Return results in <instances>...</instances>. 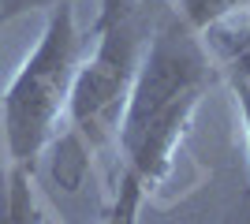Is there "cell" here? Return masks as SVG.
Listing matches in <instances>:
<instances>
[{
	"label": "cell",
	"instance_id": "obj_1",
	"mask_svg": "<svg viewBox=\"0 0 250 224\" xmlns=\"http://www.w3.org/2000/svg\"><path fill=\"white\" fill-rule=\"evenodd\" d=\"M209 82L213 56L202 34H194L176 11L165 15L146 38L131 97L116 131V146L124 153L120 187H131L146 198L149 187L165 180Z\"/></svg>",
	"mask_w": 250,
	"mask_h": 224
},
{
	"label": "cell",
	"instance_id": "obj_2",
	"mask_svg": "<svg viewBox=\"0 0 250 224\" xmlns=\"http://www.w3.org/2000/svg\"><path fill=\"white\" fill-rule=\"evenodd\" d=\"M79 49H83V38L75 26V0H63L49 11L38 45L4 90L0 123H4L8 161L34 168L52 135L60 131L75 71H79Z\"/></svg>",
	"mask_w": 250,
	"mask_h": 224
},
{
	"label": "cell",
	"instance_id": "obj_3",
	"mask_svg": "<svg viewBox=\"0 0 250 224\" xmlns=\"http://www.w3.org/2000/svg\"><path fill=\"white\" fill-rule=\"evenodd\" d=\"M142 49L146 38H142L135 0H104L97 19V45L90 60H83L75 71L67 116H63L67 127H75L90 142V149L116 142Z\"/></svg>",
	"mask_w": 250,
	"mask_h": 224
},
{
	"label": "cell",
	"instance_id": "obj_4",
	"mask_svg": "<svg viewBox=\"0 0 250 224\" xmlns=\"http://www.w3.org/2000/svg\"><path fill=\"white\" fill-rule=\"evenodd\" d=\"M202 41L213 60H220L235 79L250 86V8H239L217 19L209 30H202Z\"/></svg>",
	"mask_w": 250,
	"mask_h": 224
},
{
	"label": "cell",
	"instance_id": "obj_5",
	"mask_svg": "<svg viewBox=\"0 0 250 224\" xmlns=\"http://www.w3.org/2000/svg\"><path fill=\"white\" fill-rule=\"evenodd\" d=\"M42 157H49L52 183L63 187V191H71V194L79 191V187L86 183V176H90V142H86L75 127L56 131Z\"/></svg>",
	"mask_w": 250,
	"mask_h": 224
},
{
	"label": "cell",
	"instance_id": "obj_6",
	"mask_svg": "<svg viewBox=\"0 0 250 224\" xmlns=\"http://www.w3.org/2000/svg\"><path fill=\"white\" fill-rule=\"evenodd\" d=\"M0 224H42V202L30 168L15 161H8V168L0 172Z\"/></svg>",
	"mask_w": 250,
	"mask_h": 224
},
{
	"label": "cell",
	"instance_id": "obj_7",
	"mask_svg": "<svg viewBox=\"0 0 250 224\" xmlns=\"http://www.w3.org/2000/svg\"><path fill=\"white\" fill-rule=\"evenodd\" d=\"M239 8H247V0H176V15L194 34L209 30L217 19H224V15H231Z\"/></svg>",
	"mask_w": 250,
	"mask_h": 224
},
{
	"label": "cell",
	"instance_id": "obj_8",
	"mask_svg": "<svg viewBox=\"0 0 250 224\" xmlns=\"http://www.w3.org/2000/svg\"><path fill=\"white\" fill-rule=\"evenodd\" d=\"M63 0H0V26L15 22L19 15H30V11H52Z\"/></svg>",
	"mask_w": 250,
	"mask_h": 224
},
{
	"label": "cell",
	"instance_id": "obj_9",
	"mask_svg": "<svg viewBox=\"0 0 250 224\" xmlns=\"http://www.w3.org/2000/svg\"><path fill=\"white\" fill-rule=\"evenodd\" d=\"M231 94H235V105H239V112H243V127H247V146H250V86L243 82V79H235V75H231Z\"/></svg>",
	"mask_w": 250,
	"mask_h": 224
},
{
	"label": "cell",
	"instance_id": "obj_10",
	"mask_svg": "<svg viewBox=\"0 0 250 224\" xmlns=\"http://www.w3.org/2000/svg\"><path fill=\"white\" fill-rule=\"evenodd\" d=\"M231 224H250V202L239 205V213H235V221H231Z\"/></svg>",
	"mask_w": 250,
	"mask_h": 224
},
{
	"label": "cell",
	"instance_id": "obj_11",
	"mask_svg": "<svg viewBox=\"0 0 250 224\" xmlns=\"http://www.w3.org/2000/svg\"><path fill=\"white\" fill-rule=\"evenodd\" d=\"M101 224H112V221H101Z\"/></svg>",
	"mask_w": 250,
	"mask_h": 224
},
{
	"label": "cell",
	"instance_id": "obj_12",
	"mask_svg": "<svg viewBox=\"0 0 250 224\" xmlns=\"http://www.w3.org/2000/svg\"><path fill=\"white\" fill-rule=\"evenodd\" d=\"M247 8H250V0H247Z\"/></svg>",
	"mask_w": 250,
	"mask_h": 224
}]
</instances>
